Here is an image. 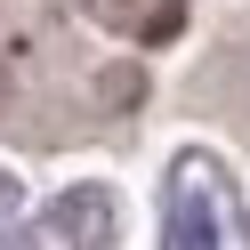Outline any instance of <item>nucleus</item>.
Listing matches in <instances>:
<instances>
[{"label":"nucleus","instance_id":"f257e3e1","mask_svg":"<svg viewBox=\"0 0 250 250\" xmlns=\"http://www.w3.org/2000/svg\"><path fill=\"white\" fill-rule=\"evenodd\" d=\"M97 17L129 41H169L186 24V0H97Z\"/></svg>","mask_w":250,"mask_h":250},{"label":"nucleus","instance_id":"f03ea898","mask_svg":"<svg viewBox=\"0 0 250 250\" xmlns=\"http://www.w3.org/2000/svg\"><path fill=\"white\" fill-rule=\"evenodd\" d=\"M169 250H218V218L202 186H178V202H169Z\"/></svg>","mask_w":250,"mask_h":250},{"label":"nucleus","instance_id":"7ed1b4c3","mask_svg":"<svg viewBox=\"0 0 250 250\" xmlns=\"http://www.w3.org/2000/svg\"><path fill=\"white\" fill-rule=\"evenodd\" d=\"M8 202H17V194H8V178H0V210H8Z\"/></svg>","mask_w":250,"mask_h":250}]
</instances>
